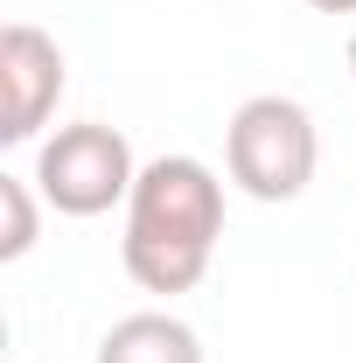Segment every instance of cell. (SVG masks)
I'll use <instances>...</instances> for the list:
<instances>
[{
  "label": "cell",
  "mask_w": 356,
  "mask_h": 363,
  "mask_svg": "<svg viewBox=\"0 0 356 363\" xmlns=\"http://www.w3.org/2000/svg\"><path fill=\"white\" fill-rule=\"evenodd\" d=\"M217 238H223V182L196 154H161L140 168L133 196H126V238H119L133 286L147 294L203 286Z\"/></svg>",
  "instance_id": "cell-1"
},
{
  "label": "cell",
  "mask_w": 356,
  "mask_h": 363,
  "mask_svg": "<svg viewBox=\"0 0 356 363\" xmlns=\"http://www.w3.org/2000/svg\"><path fill=\"white\" fill-rule=\"evenodd\" d=\"M314 161H321V140H314V119L301 98L259 91L223 126V168L252 203H294L314 182Z\"/></svg>",
  "instance_id": "cell-2"
},
{
  "label": "cell",
  "mask_w": 356,
  "mask_h": 363,
  "mask_svg": "<svg viewBox=\"0 0 356 363\" xmlns=\"http://www.w3.org/2000/svg\"><path fill=\"white\" fill-rule=\"evenodd\" d=\"M140 182V161L119 126L105 119H77V126H56L35 154V189L56 217H105L112 203H126Z\"/></svg>",
  "instance_id": "cell-3"
},
{
  "label": "cell",
  "mask_w": 356,
  "mask_h": 363,
  "mask_svg": "<svg viewBox=\"0 0 356 363\" xmlns=\"http://www.w3.org/2000/svg\"><path fill=\"white\" fill-rule=\"evenodd\" d=\"M63 98V49L56 35H43L35 21H7L0 28V140L21 147L49 126Z\"/></svg>",
  "instance_id": "cell-4"
},
{
  "label": "cell",
  "mask_w": 356,
  "mask_h": 363,
  "mask_svg": "<svg viewBox=\"0 0 356 363\" xmlns=\"http://www.w3.org/2000/svg\"><path fill=\"white\" fill-rule=\"evenodd\" d=\"M98 363H203V342L182 315H126L105 328Z\"/></svg>",
  "instance_id": "cell-5"
},
{
  "label": "cell",
  "mask_w": 356,
  "mask_h": 363,
  "mask_svg": "<svg viewBox=\"0 0 356 363\" xmlns=\"http://www.w3.org/2000/svg\"><path fill=\"white\" fill-rule=\"evenodd\" d=\"M35 238H43V210H35L28 182H21V175H0V266L28 259Z\"/></svg>",
  "instance_id": "cell-6"
},
{
  "label": "cell",
  "mask_w": 356,
  "mask_h": 363,
  "mask_svg": "<svg viewBox=\"0 0 356 363\" xmlns=\"http://www.w3.org/2000/svg\"><path fill=\"white\" fill-rule=\"evenodd\" d=\"M314 14H356V0H308Z\"/></svg>",
  "instance_id": "cell-7"
},
{
  "label": "cell",
  "mask_w": 356,
  "mask_h": 363,
  "mask_svg": "<svg viewBox=\"0 0 356 363\" xmlns=\"http://www.w3.org/2000/svg\"><path fill=\"white\" fill-rule=\"evenodd\" d=\"M350 70H356V35H350Z\"/></svg>",
  "instance_id": "cell-8"
}]
</instances>
